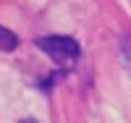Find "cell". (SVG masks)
I'll list each match as a JSON object with an SVG mask.
<instances>
[{
    "label": "cell",
    "mask_w": 131,
    "mask_h": 123,
    "mask_svg": "<svg viewBox=\"0 0 131 123\" xmlns=\"http://www.w3.org/2000/svg\"><path fill=\"white\" fill-rule=\"evenodd\" d=\"M34 47L45 52L47 58L58 65V71H63V73L81 58V44L71 34H45V37H37Z\"/></svg>",
    "instance_id": "1"
},
{
    "label": "cell",
    "mask_w": 131,
    "mask_h": 123,
    "mask_svg": "<svg viewBox=\"0 0 131 123\" xmlns=\"http://www.w3.org/2000/svg\"><path fill=\"white\" fill-rule=\"evenodd\" d=\"M18 123H39V120H34V118H24V120H18Z\"/></svg>",
    "instance_id": "4"
},
{
    "label": "cell",
    "mask_w": 131,
    "mask_h": 123,
    "mask_svg": "<svg viewBox=\"0 0 131 123\" xmlns=\"http://www.w3.org/2000/svg\"><path fill=\"white\" fill-rule=\"evenodd\" d=\"M60 73H63V71H52V73H47L45 79H39V81H37V86L42 89V92H50V89H52V84L58 81V76H60Z\"/></svg>",
    "instance_id": "3"
},
{
    "label": "cell",
    "mask_w": 131,
    "mask_h": 123,
    "mask_svg": "<svg viewBox=\"0 0 131 123\" xmlns=\"http://www.w3.org/2000/svg\"><path fill=\"white\" fill-rule=\"evenodd\" d=\"M18 47V37H16V31H10L8 26L0 24V52H13Z\"/></svg>",
    "instance_id": "2"
}]
</instances>
